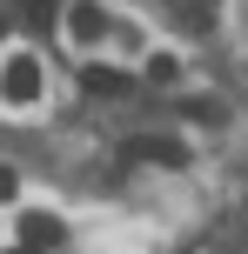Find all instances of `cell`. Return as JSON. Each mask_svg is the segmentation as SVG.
Segmentation results:
<instances>
[{
  "label": "cell",
  "mask_w": 248,
  "mask_h": 254,
  "mask_svg": "<svg viewBox=\"0 0 248 254\" xmlns=\"http://www.w3.org/2000/svg\"><path fill=\"white\" fill-rule=\"evenodd\" d=\"M0 101L7 107H34L40 101V61L34 54H13V61L0 67Z\"/></svg>",
  "instance_id": "6da1fadb"
},
{
  "label": "cell",
  "mask_w": 248,
  "mask_h": 254,
  "mask_svg": "<svg viewBox=\"0 0 248 254\" xmlns=\"http://www.w3.org/2000/svg\"><path fill=\"white\" fill-rule=\"evenodd\" d=\"M121 161H148V167H181L188 161V147L174 134H134V140H121Z\"/></svg>",
  "instance_id": "7a4b0ae2"
},
{
  "label": "cell",
  "mask_w": 248,
  "mask_h": 254,
  "mask_svg": "<svg viewBox=\"0 0 248 254\" xmlns=\"http://www.w3.org/2000/svg\"><path fill=\"white\" fill-rule=\"evenodd\" d=\"M67 34H74L81 47H94V40L107 34V13H101V0H74V7H67Z\"/></svg>",
  "instance_id": "3957f363"
},
{
  "label": "cell",
  "mask_w": 248,
  "mask_h": 254,
  "mask_svg": "<svg viewBox=\"0 0 248 254\" xmlns=\"http://www.w3.org/2000/svg\"><path fill=\"white\" fill-rule=\"evenodd\" d=\"M20 248H61V221L54 214H20Z\"/></svg>",
  "instance_id": "277c9868"
},
{
  "label": "cell",
  "mask_w": 248,
  "mask_h": 254,
  "mask_svg": "<svg viewBox=\"0 0 248 254\" xmlns=\"http://www.w3.org/2000/svg\"><path fill=\"white\" fill-rule=\"evenodd\" d=\"M168 7H174V20H181L188 34H208V20H215V13H208V0H168Z\"/></svg>",
  "instance_id": "5b68a950"
},
{
  "label": "cell",
  "mask_w": 248,
  "mask_h": 254,
  "mask_svg": "<svg viewBox=\"0 0 248 254\" xmlns=\"http://www.w3.org/2000/svg\"><path fill=\"white\" fill-rule=\"evenodd\" d=\"M81 87H87V94H128V80L107 74V67H81Z\"/></svg>",
  "instance_id": "8992f818"
},
{
  "label": "cell",
  "mask_w": 248,
  "mask_h": 254,
  "mask_svg": "<svg viewBox=\"0 0 248 254\" xmlns=\"http://www.w3.org/2000/svg\"><path fill=\"white\" fill-rule=\"evenodd\" d=\"M13 194H20V174H13V167H7V161H0V207H7V201H13Z\"/></svg>",
  "instance_id": "52a82bcc"
},
{
  "label": "cell",
  "mask_w": 248,
  "mask_h": 254,
  "mask_svg": "<svg viewBox=\"0 0 248 254\" xmlns=\"http://www.w3.org/2000/svg\"><path fill=\"white\" fill-rule=\"evenodd\" d=\"M20 7H27V27H47V20H54V7H47V0H20Z\"/></svg>",
  "instance_id": "ba28073f"
},
{
  "label": "cell",
  "mask_w": 248,
  "mask_h": 254,
  "mask_svg": "<svg viewBox=\"0 0 248 254\" xmlns=\"http://www.w3.org/2000/svg\"><path fill=\"white\" fill-rule=\"evenodd\" d=\"M188 121H208V127H215V121H222V107H215V101H188Z\"/></svg>",
  "instance_id": "9c48e42d"
},
{
  "label": "cell",
  "mask_w": 248,
  "mask_h": 254,
  "mask_svg": "<svg viewBox=\"0 0 248 254\" xmlns=\"http://www.w3.org/2000/svg\"><path fill=\"white\" fill-rule=\"evenodd\" d=\"M13 254H34V248H13Z\"/></svg>",
  "instance_id": "30bf717a"
}]
</instances>
